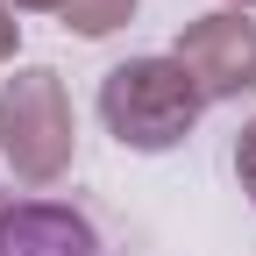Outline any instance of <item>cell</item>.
Masks as SVG:
<instances>
[{
  "label": "cell",
  "mask_w": 256,
  "mask_h": 256,
  "mask_svg": "<svg viewBox=\"0 0 256 256\" xmlns=\"http://www.w3.org/2000/svg\"><path fill=\"white\" fill-rule=\"evenodd\" d=\"M171 57L200 86V100H242V92H256V22L242 8H214L200 22H185Z\"/></svg>",
  "instance_id": "3957f363"
},
{
  "label": "cell",
  "mask_w": 256,
  "mask_h": 256,
  "mask_svg": "<svg viewBox=\"0 0 256 256\" xmlns=\"http://www.w3.org/2000/svg\"><path fill=\"white\" fill-rule=\"evenodd\" d=\"M0 256H100V242L57 200H8L0 206Z\"/></svg>",
  "instance_id": "277c9868"
},
{
  "label": "cell",
  "mask_w": 256,
  "mask_h": 256,
  "mask_svg": "<svg viewBox=\"0 0 256 256\" xmlns=\"http://www.w3.org/2000/svg\"><path fill=\"white\" fill-rule=\"evenodd\" d=\"M228 8H242V14H249V8H256V0H228Z\"/></svg>",
  "instance_id": "9c48e42d"
},
{
  "label": "cell",
  "mask_w": 256,
  "mask_h": 256,
  "mask_svg": "<svg viewBox=\"0 0 256 256\" xmlns=\"http://www.w3.org/2000/svg\"><path fill=\"white\" fill-rule=\"evenodd\" d=\"M235 178H242V192H249V206H256V121L242 128V142H235Z\"/></svg>",
  "instance_id": "8992f818"
},
{
  "label": "cell",
  "mask_w": 256,
  "mask_h": 256,
  "mask_svg": "<svg viewBox=\"0 0 256 256\" xmlns=\"http://www.w3.org/2000/svg\"><path fill=\"white\" fill-rule=\"evenodd\" d=\"M142 0H64V28H78V36H114L121 22H136Z\"/></svg>",
  "instance_id": "5b68a950"
},
{
  "label": "cell",
  "mask_w": 256,
  "mask_h": 256,
  "mask_svg": "<svg viewBox=\"0 0 256 256\" xmlns=\"http://www.w3.org/2000/svg\"><path fill=\"white\" fill-rule=\"evenodd\" d=\"M72 92L50 64H28L0 86V156L22 185H57L72 171Z\"/></svg>",
  "instance_id": "7a4b0ae2"
},
{
  "label": "cell",
  "mask_w": 256,
  "mask_h": 256,
  "mask_svg": "<svg viewBox=\"0 0 256 256\" xmlns=\"http://www.w3.org/2000/svg\"><path fill=\"white\" fill-rule=\"evenodd\" d=\"M8 8H64V0H8Z\"/></svg>",
  "instance_id": "ba28073f"
},
{
  "label": "cell",
  "mask_w": 256,
  "mask_h": 256,
  "mask_svg": "<svg viewBox=\"0 0 256 256\" xmlns=\"http://www.w3.org/2000/svg\"><path fill=\"white\" fill-rule=\"evenodd\" d=\"M200 86L185 78L178 57H128L100 78V121L121 150H178L192 128H200Z\"/></svg>",
  "instance_id": "6da1fadb"
},
{
  "label": "cell",
  "mask_w": 256,
  "mask_h": 256,
  "mask_svg": "<svg viewBox=\"0 0 256 256\" xmlns=\"http://www.w3.org/2000/svg\"><path fill=\"white\" fill-rule=\"evenodd\" d=\"M14 43H22V22H14V8H0V64L14 57Z\"/></svg>",
  "instance_id": "52a82bcc"
}]
</instances>
